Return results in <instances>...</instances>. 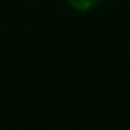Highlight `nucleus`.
<instances>
[{
  "mask_svg": "<svg viewBox=\"0 0 130 130\" xmlns=\"http://www.w3.org/2000/svg\"><path fill=\"white\" fill-rule=\"evenodd\" d=\"M68 6L77 9V11H93L96 7H100L105 0H66Z\"/></svg>",
  "mask_w": 130,
  "mask_h": 130,
  "instance_id": "obj_1",
  "label": "nucleus"
}]
</instances>
